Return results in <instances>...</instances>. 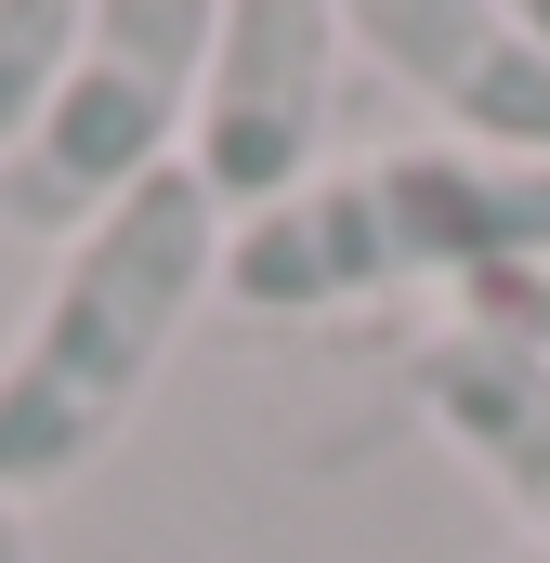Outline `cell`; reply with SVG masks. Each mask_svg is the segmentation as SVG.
Returning <instances> with one entry per match:
<instances>
[{"instance_id":"1","label":"cell","mask_w":550,"mask_h":563,"mask_svg":"<svg viewBox=\"0 0 550 563\" xmlns=\"http://www.w3.org/2000/svg\"><path fill=\"white\" fill-rule=\"evenodd\" d=\"M197 301H223V210L210 184L170 157L157 184H132L92 236H66V263L40 288V314L0 354V498L40 511L66 498L119 432L144 420L170 341L197 328Z\"/></svg>"},{"instance_id":"2","label":"cell","mask_w":550,"mask_h":563,"mask_svg":"<svg viewBox=\"0 0 550 563\" xmlns=\"http://www.w3.org/2000/svg\"><path fill=\"white\" fill-rule=\"evenodd\" d=\"M210 40H223L210 0H92L53 119L0 157V223H26V236L66 250V236H92L132 184H157V170L184 157V132H197Z\"/></svg>"},{"instance_id":"3","label":"cell","mask_w":550,"mask_h":563,"mask_svg":"<svg viewBox=\"0 0 550 563\" xmlns=\"http://www.w3.org/2000/svg\"><path fill=\"white\" fill-rule=\"evenodd\" d=\"M341 79H354V26L328 0H223L210 79H197V132H184V170L210 184L223 223H250V210L301 197L328 170Z\"/></svg>"},{"instance_id":"4","label":"cell","mask_w":550,"mask_h":563,"mask_svg":"<svg viewBox=\"0 0 550 563\" xmlns=\"http://www.w3.org/2000/svg\"><path fill=\"white\" fill-rule=\"evenodd\" d=\"M341 26H354V66H381L432 119V144L550 170V40L525 26V0H367Z\"/></svg>"},{"instance_id":"5","label":"cell","mask_w":550,"mask_h":563,"mask_svg":"<svg viewBox=\"0 0 550 563\" xmlns=\"http://www.w3.org/2000/svg\"><path fill=\"white\" fill-rule=\"evenodd\" d=\"M407 394L459 445V472L498 485V511L525 525V563H550V341L512 314H446L407 341Z\"/></svg>"},{"instance_id":"6","label":"cell","mask_w":550,"mask_h":563,"mask_svg":"<svg viewBox=\"0 0 550 563\" xmlns=\"http://www.w3.org/2000/svg\"><path fill=\"white\" fill-rule=\"evenodd\" d=\"M79 26H92V0H0V157L53 119V92L79 66Z\"/></svg>"},{"instance_id":"7","label":"cell","mask_w":550,"mask_h":563,"mask_svg":"<svg viewBox=\"0 0 550 563\" xmlns=\"http://www.w3.org/2000/svg\"><path fill=\"white\" fill-rule=\"evenodd\" d=\"M446 314H512V328H538V341H550V288H538V276H498V288H459Z\"/></svg>"},{"instance_id":"8","label":"cell","mask_w":550,"mask_h":563,"mask_svg":"<svg viewBox=\"0 0 550 563\" xmlns=\"http://www.w3.org/2000/svg\"><path fill=\"white\" fill-rule=\"evenodd\" d=\"M0 563H40V525H26L13 498H0Z\"/></svg>"},{"instance_id":"9","label":"cell","mask_w":550,"mask_h":563,"mask_svg":"<svg viewBox=\"0 0 550 563\" xmlns=\"http://www.w3.org/2000/svg\"><path fill=\"white\" fill-rule=\"evenodd\" d=\"M525 26H538V40H550V0H525Z\"/></svg>"},{"instance_id":"10","label":"cell","mask_w":550,"mask_h":563,"mask_svg":"<svg viewBox=\"0 0 550 563\" xmlns=\"http://www.w3.org/2000/svg\"><path fill=\"white\" fill-rule=\"evenodd\" d=\"M512 563H525V551H512Z\"/></svg>"}]
</instances>
